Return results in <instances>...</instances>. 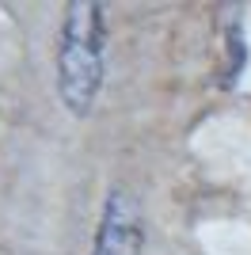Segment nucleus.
I'll list each match as a JSON object with an SVG mask.
<instances>
[{
	"label": "nucleus",
	"mask_w": 251,
	"mask_h": 255,
	"mask_svg": "<svg viewBox=\"0 0 251 255\" xmlns=\"http://www.w3.org/2000/svg\"><path fill=\"white\" fill-rule=\"evenodd\" d=\"M107 76V15L95 0L65 4L57 31V96L69 115H92Z\"/></svg>",
	"instance_id": "obj_1"
},
{
	"label": "nucleus",
	"mask_w": 251,
	"mask_h": 255,
	"mask_svg": "<svg viewBox=\"0 0 251 255\" xmlns=\"http://www.w3.org/2000/svg\"><path fill=\"white\" fill-rule=\"evenodd\" d=\"M145 244V221L129 187H111L103 198L99 229L92 240V255H141Z\"/></svg>",
	"instance_id": "obj_2"
},
{
	"label": "nucleus",
	"mask_w": 251,
	"mask_h": 255,
	"mask_svg": "<svg viewBox=\"0 0 251 255\" xmlns=\"http://www.w3.org/2000/svg\"><path fill=\"white\" fill-rule=\"evenodd\" d=\"M244 65H248L244 31H240V23H232V27H229V73H225V84H236V76L244 73Z\"/></svg>",
	"instance_id": "obj_3"
}]
</instances>
